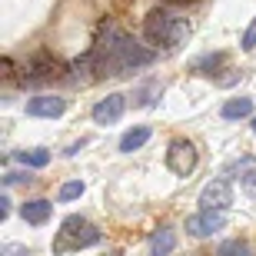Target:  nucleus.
I'll list each match as a JSON object with an SVG mask.
<instances>
[{
    "instance_id": "4",
    "label": "nucleus",
    "mask_w": 256,
    "mask_h": 256,
    "mask_svg": "<svg viewBox=\"0 0 256 256\" xmlns=\"http://www.w3.org/2000/svg\"><path fill=\"white\" fill-rule=\"evenodd\" d=\"M196 146H193L190 140H173L170 150H166V166H170V173H176V176H190L193 170H196Z\"/></svg>"
},
{
    "instance_id": "8",
    "label": "nucleus",
    "mask_w": 256,
    "mask_h": 256,
    "mask_svg": "<svg viewBox=\"0 0 256 256\" xmlns=\"http://www.w3.org/2000/svg\"><path fill=\"white\" fill-rule=\"evenodd\" d=\"M57 76H60V64L57 60L40 57V60H34V64L27 66V74L20 76V80L30 84V86H37V84H50V80H57Z\"/></svg>"
},
{
    "instance_id": "1",
    "label": "nucleus",
    "mask_w": 256,
    "mask_h": 256,
    "mask_svg": "<svg viewBox=\"0 0 256 256\" xmlns=\"http://www.w3.org/2000/svg\"><path fill=\"white\" fill-rule=\"evenodd\" d=\"M90 57H94L96 80H104V76H124V74H130V70L150 66L156 54H153L150 47L136 44L130 34H124L116 24L106 20L104 27H100L96 44L90 47Z\"/></svg>"
},
{
    "instance_id": "21",
    "label": "nucleus",
    "mask_w": 256,
    "mask_h": 256,
    "mask_svg": "<svg viewBox=\"0 0 256 256\" xmlns=\"http://www.w3.org/2000/svg\"><path fill=\"white\" fill-rule=\"evenodd\" d=\"M173 4H186V0H173Z\"/></svg>"
},
{
    "instance_id": "3",
    "label": "nucleus",
    "mask_w": 256,
    "mask_h": 256,
    "mask_svg": "<svg viewBox=\"0 0 256 256\" xmlns=\"http://www.w3.org/2000/svg\"><path fill=\"white\" fill-rule=\"evenodd\" d=\"M96 243H100V230H96L90 220L66 216L64 223H60L50 250H54L57 256H66V253H80V250H86V246H96Z\"/></svg>"
},
{
    "instance_id": "17",
    "label": "nucleus",
    "mask_w": 256,
    "mask_h": 256,
    "mask_svg": "<svg viewBox=\"0 0 256 256\" xmlns=\"http://www.w3.org/2000/svg\"><path fill=\"white\" fill-rule=\"evenodd\" d=\"M223 60H226V54H210V57H203L196 64V70L200 74H216V66L223 64Z\"/></svg>"
},
{
    "instance_id": "20",
    "label": "nucleus",
    "mask_w": 256,
    "mask_h": 256,
    "mask_svg": "<svg viewBox=\"0 0 256 256\" xmlns=\"http://www.w3.org/2000/svg\"><path fill=\"white\" fill-rule=\"evenodd\" d=\"M7 216H10V200L0 196V220H7Z\"/></svg>"
},
{
    "instance_id": "18",
    "label": "nucleus",
    "mask_w": 256,
    "mask_h": 256,
    "mask_svg": "<svg viewBox=\"0 0 256 256\" xmlns=\"http://www.w3.org/2000/svg\"><path fill=\"white\" fill-rule=\"evenodd\" d=\"M0 256H30V250L20 243H7V246H0Z\"/></svg>"
},
{
    "instance_id": "14",
    "label": "nucleus",
    "mask_w": 256,
    "mask_h": 256,
    "mask_svg": "<svg viewBox=\"0 0 256 256\" xmlns=\"http://www.w3.org/2000/svg\"><path fill=\"white\" fill-rule=\"evenodd\" d=\"M17 160L24 163V166L40 170V166H47V163H50V150H44V146H34V150H17Z\"/></svg>"
},
{
    "instance_id": "22",
    "label": "nucleus",
    "mask_w": 256,
    "mask_h": 256,
    "mask_svg": "<svg viewBox=\"0 0 256 256\" xmlns=\"http://www.w3.org/2000/svg\"><path fill=\"white\" fill-rule=\"evenodd\" d=\"M253 130H256V124H253Z\"/></svg>"
},
{
    "instance_id": "6",
    "label": "nucleus",
    "mask_w": 256,
    "mask_h": 256,
    "mask_svg": "<svg viewBox=\"0 0 256 256\" xmlns=\"http://www.w3.org/2000/svg\"><path fill=\"white\" fill-rule=\"evenodd\" d=\"M233 203V183L230 180H210L200 190V206L203 210H226Z\"/></svg>"
},
{
    "instance_id": "13",
    "label": "nucleus",
    "mask_w": 256,
    "mask_h": 256,
    "mask_svg": "<svg viewBox=\"0 0 256 256\" xmlns=\"http://www.w3.org/2000/svg\"><path fill=\"white\" fill-rule=\"evenodd\" d=\"M146 140H150V126H133V130L124 133V140H120V150H124V153H133V150H140Z\"/></svg>"
},
{
    "instance_id": "16",
    "label": "nucleus",
    "mask_w": 256,
    "mask_h": 256,
    "mask_svg": "<svg viewBox=\"0 0 256 256\" xmlns=\"http://www.w3.org/2000/svg\"><path fill=\"white\" fill-rule=\"evenodd\" d=\"M76 196H84V183H80V180L64 183V186H60V193H57L60 203H70V200H76Z\"/></svg>"
},
{
    "instance_id": "10",
    "label": "nucleus",
    "mask_w": 256,
    "mask_h": 256,
    "mask_svg": "<svg viewBox=\"0 0 256 256\" xmlns=\"http://www.w3.org/2000/svg\"><path fill=\"white\" fill-rule=\"evenodd\" d=\"M50 213H54V203H50V200H30V203H24V206H20V216L27 220L30 226L47 223Z\"/></svg>"
},
{
    "instance_id": "7",
    "label": "nucleus",
    "mask_w": 256,
    "mask_h": 256,
    "mask_svg": "<svg viewBox=\"0 0 256 256\" xmlns=\"http://www.w3.org/2000/svg\"><path fill=\"white\" fill-rule=\"evenodd\" d=\"M124 110H126V96L124 94H110L94 106V124L110 126V124H116V120L124 116Z\"/></svg>"
},
{
    "instance_id": "12",
    "label": "nucleus",
    "mask_w": 256,
    "mask_h": 256,
    "mask_svg": "<svg viewBox=\"0 0 256 256\" xmlns=\"http://www.w3.org/2000/svg\"><path fill=\"white\" fill-rule=\"evenodd\" d=\"M253 114V100L250 96H233L223 104V120H243V116Z\"/></svg>"
},
{
    "instance_id": "11",
    "label": "nucleus",
    "mask_w": 256,
    "mask_h": 256,
    "mask_svg": "<svg viewBox=\"0 0 256 256\" xmlns=\"http://www.w3.org/2000/svg\"><path fill=\"white\" fill-rule=\"evenodd\" d=\"M173 250H176V233H173L170 226L156 230L153 240H150V256H170Z\"/></svg>"
},
{
    "instance_id": "15",
    "label": "nucleus",
    "mask_w": 256,
    "mask_h": 256,
    "mask_svg": "<svg viewBox=\"0 0 256 256\" xmlns=\"http://www.w3.org/2000/svg\"><path fill=\"white\" fill-rule=\"evenodd\" d=\"M220 256H250V243L246 240H226V243H220Z\"/></svg>"
},
{
    "instance_id": "2",
    "label": "nucleus",
    "mask_w": 256,
    "mask_h": 256,
    "mask_svg": "<svg viewBox=\"0 0 256 256\" xmlns=\"http://www.w3.org/2000/svg\"><path fill=\"white\" fill-rule=\"evenodd\" d=\"M143 37H146V44L153 50H176L183 40L190 37V24L183 17H176L173 10L156 7L143 20Z\"/></svg>"
},
{
    "instance_id": "19",
    "label": "nucleus",
    "mask_w": 256,
    "mask_h": 256,
    "mask_svg": "<svg viewBox=\"0 0 256 256\" xmlns=\"http://www.w3.org/2000/svg\"><path fill=\"white\" fill-rule=\"evenodd\" d=\"M243 50H256V17L246 27V34H243Z\"/></svg>"
},
{
    "instance_id": "5",
    "label": "nucleus",
    "mask_w": 256,
    "mask_h": 256,
    "mask_svg": "<svg viewBox=\"0 0 256 256\" xmlns=\"http://www.w3.org/2000/svg\"><path fill=\"white\" fill-rule=\"evenodd\" d=\"M223 226H226L223 210H200V213L186 216V233H190V236H196V240L213 236V233H220Z\"/></svg>"
},
{
    "instance_id": "9",
    "label": "nucleus",
    "mask_w": 256,
    "mask_h": 256,
    "mask_svg": "<svg viewBox=\"0 0 256 256\" xmlns=\"http://www.w3.org/2000/svg\"><path fill=\"white\" fill-rule=\"evenodd\" d=\"M66 110L64 96H30L27 100V114L30 116H60Z\"/></svg>"
}]
</instances>
